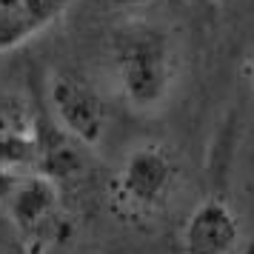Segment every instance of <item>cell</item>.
<instances>
[{
    "mask_svg": "<svg viewBox=\"0 0 254 254\" xmlns=\"http://www.w3.org/2000/svg\"><path fill=\"white\" fill-rule=\"evenodd\" d=\"M117 89L137 112L160 109L177 80V49L157 26L134 23L115 37L112 46Z\"/></svg>",
    "mask_w": 254,
    "mask_h": 254,
    "instance_id": "1",
    "label": "cell"
},
{
    "mask_svg": "<svg viewBox=\"0 0 254 254\" xmlns=\"http://www.w3.org/2000/svg\"><path fill=\"white\" fill-rule=\"evenodd\" d=\"M49 106L63 134L80 146H97L106 134V103L89 80L71 71H55L49 77Z\"/></svg>",
    "mask_w": 254,
    "mask_h": 254,
    "instance_id": "2",
    "label": "cell"
},
{
    "mask_svg": "<svg viewBox=\"0 0 254 254\" xmlns=\"http://www.w3.org/2000/svg\"><path fill=\"white\" fill-rule=\"evenodd\" d=\"M177 183V163L160 143H143L126 154L117 174V191L123 203L140 211L160 208Z\"/></svg>",
    "mask_w": 254,
    "mask_h": 254,
    "instance_id": "3",
    "label": "cell"
},
{
    "mask_svg": "<svg viewBox=\"0 0 254 254\" xmlns=\"http://www.w3.org/2000/svg\"><path fill=\"white\" fill-rule=\"evenodd\" d=\"M240 243V220L220 197H206L189 214L180 246L183 254H231Z\"/></svg>",
    "mask_w": 254,
    "mask_h": 254,
    "instance_id": "4",
    "label": "cell"
},
{
    "mask_svg": "<svg viewBox=\"0 0 254 254\" xmlns=\"http://www.w3.org/2000/svg\"><path fill=\"white\" fill-rule=\"evenodd\" d=\"M77 0H0V52H12L60 20Z\"/></svg>",
    "mask_w": 254,
    "mask_h": 254,
    "instance_id": "5",
    "label": "cell"
},
{
    "mask_svg": "<svg viewBox=\"0 0 254 254\" xmlns=\"http://www.w3.org/2000/svg\"><path fill=\"white\" fill-rule=\"evenodd\" d=\"M0 206L6 208V214L20 229H35L58 206V186H55L52 177L40 172H32V174L20 172Z\"/></svg>",
    "mask_w": 254,
    "mask_h": 254,
    "instance_id": "6",
    "label": "cell"
},
{
    "mask_svg": "<svg viewBox=\"0 0 254 254\" xmlns=\"http://www.w3.org/2000/svg\"><path fill=\"white\" fill-rule=\"evenodd\" d=\"M109 6L117 9H131V6H149V3H160V0H106Z\"/></svg>",
    "mask_w": 254,
    "mask_h": 254,
    "instance_id": "7",
    "label": "cell"
},
{
    "mask_svg": "<svg viewBox=\"0 0 254 254\" xmlns=\"http://www.w3.org/2000/svg\"><path fill=\"white\" fill-rule=\"evenodd\" d=\"M246 80H249V89L254 94V52H252V58L246 60Z\"/></svg>",
    "mask_w": 254,
    "mask_h": 254,
    "instance_id": "8",
    "label": "cell"
},
{
    "mask_svg": "<svg viewBox=\"0 0 254 254\" xmlns=\"http://www.w3.org/2000/svg\"><path fill=\"white\" fill-rule=\"evenodd\" d=\"M249 254H254V243H252V249H249Z\"/></svg>",
    "mask_w": 254,
    "mask_h": 254,
    "instance_id": "9",
    "label": "cell"
}]
</instances>
